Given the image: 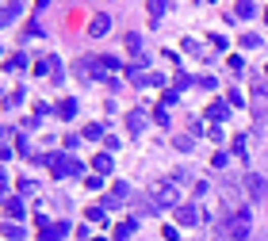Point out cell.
I'll use <instances>...</instances> for the list:
<instances>
[{"label":"cell","instance_id":"6da1fadb","mask_svg":"<svg viewBox=\"0 0 268 241\" xmlns=\"http://www.w3.org/2000/svg\"><path fill=\"white\" fill-rule=\"evenodd\" d=\"M46 165H50V172L58 176V180H65V176H81V161L73 153H50Z\"/></svg>","mask_w":268,"mask_h":241},{"label":"cell","instance_id":"7a4b0ae2","mask_svg":"<svg viewBox=\"0 0 268 241\" xmlns=\"http://www.w3.org/2000/svg\"><path fill=\"white\" fill-rule=\"evenodd\" d=\"M149 195H154V211H161V207H180V191H176V184H157Z\"/></svg>","mask_w":268,"mask_h":241},{"label":"cell","instance_id":"3957f363","mask_svg":"<svg viewBox=\"0 0 268 241\" xmlns=\"http://www.w3.org/2000/svg\"><path fill=\"white\" fill-rule=\"evenodd\" d=\"M222 233H230V237H242V241H245V233H249V211H245V207H238V211H234V222L226 226Z\"/></svg>","mask_w":268,"mask_h":241},{"label":"cell","instance_id":"277c9868","mask_svg":"<svg viewBox=\"0 0 268 241\" xmlns=\"http://www.w3.org/2000/svg\"><path fill=\"white\" fill-rule=\"evenodd\" d=\"M130 81H134L138 88H161L165 85L161 73H146V69H130Z\"/></svg>","mask_w":268,"mask_h":241},{"label":"cell","instance_id":"5b68a950","mask_svg":"<svg viewBox=\"0 0 268 241\" xmlns=\"http://www.w3.org/2000/svg\"><path fill=\"white\" fill-rule=\"evenodd\" d=\"M253 111H257V119H264V115H268V85H264V81L253 85Z\"/></svg>","mask_w":268,"mask_h":241},{"label":"cell","instance_id":"8992f818","mask_svg":"<svg viewBox=\"0 0 268 241\" xmlns=\"http://www.w3.org/2000/svg\"><path fill=\"white\" fill-rule=\"evenodd\" d=\"M245 191L253 195V203H260V199L268 195V180L264 176H245Z\"/></svg>","mask_w":268,"mask_h":241},{"label":"cell","instance_id":"52a82bcc","mask_svg":"<svg viewBox=\"0 0 268 241\" xmlns=\"http://www.w3.org/2000/svg\"><path fill=\"white\" fill-rule=\"evenodd\" d=\"M23 215H27V207H23V199H19V195L4 199V218H8V222H16V218H23Z\"/></svg>","mask_w":268,"mask_h":241},{"label":"cell","instance_id":"ba28073f","mask_svg":"<svg viewBox=\"0 0 268 241\" xmlns=\"http://www.w3.org/2000/svg\"><path fill=\"white\" fill-rule=\"evenodd\" d=\"M127 195H130V191H127V184H115V188H111V195H104V199H100V207H104V211H111V207H119Z\"/></svg>","mask_w":268,"mask_h":241},{"label":"cell","instance_id":"9c48e42d","mask_svg":"<svg viewBox=\"0 0 268 241\" xmlns=\"http://www.w3.org/2000/svg\"><path fill=\"white\" fill-rule=\"evenodd\" d=\"M226 115H230V103H226V100H215V103L207 107V119H211V127H218V123H222Z\"/></svg>","mask_w":268,"mask_h":241},{"label":"cell","instance_id":"30bf717a","mask_svg":"<svg viewBox=\"0 0 268 241\" xmlns=\"http://www.w3.org/2000/svg\"><path fill=\"white\" fill-rule=\"evenodd\" d=\"M176 222H180V226H196L199 222V211L192 203H180V207H176Z\"/></svg>","mask_w":268,"mask_h":241},{"label":"cell","instance_id":"8fae6325","mask_svg":"<svg viewBox=\"0 0 268 241\" xmlns=\"http://www.w3.org/2000/svg\"><path fill=\"white\" fill-rule=\"evenodd\" d=\"M107 31H111V19H107V16H92L88 34H92V38H100V34H107Z\"/></svg>","mask_w":268,"mask_h":241},{"label":"cell","instance_id":"7c38bea8","mask_svg":"<svg viewBox=\"0 0 268 241\" xmlns=\"http://www.w3.org/2000/svg\"><path fill=\"white\" fill-rule=\"evenodd\" d=\"M127 130L130 134H142V130H146V111H130L127 115Z\"/></svg>","mask_w":268,"mask_h":241},{"label":"cell","instance_id":"4fadbf2b","mask_svg":"<svg viewBox=\"0 0 268 241\" xmlns=\"http://www.w3.org/2000/svg\"><path fill=\"white\" fill-rule=\"evenodd\" d=\"M35 73H54V77H58V85H61V65H58V58H43L35 65Z\"/></svg>","mask_w":268,"mask_h":241},{"label":"cell","instance_id":"5bb4252c","mask_svg":"<svg viewBox=\"0 0 268 241\" xmlns=\"http://www.w3.org/2000/svg\"><path fill=\"white\" fill-rule=\"evenodd\" d=\"M134 226H138V222H134V218H130V222H119V226H115V241H130V233H134Z\"/></svg>","mask_w":268,"mask_h":241},{"label":"cell","instance_id":"9a60e30c","mask_svg":"<svg viewBox=\"0 0 268 241\" xmlns=\"http://www.w3.org/2000/svg\"><path fill=\"white\" fill-rule=\"evenodd\" d=\"M19 12H23V4H4V8H0V27L8 23V19H16Z\"/></svg>","mask_w":268,"mask_h":241},{"label":"cell","instance_id":"2e32d148","mask_svg":"<svg viewBox=\"0 0 268 241\" xmlns=\"http://www.w3.org/2000/svg\"><path fill=\"white\" fill-rule=\"evenodd\" d=\"M92 169L96 172H111V153H96L92 157Z\"/></svg>","mask_w":268,"mask_h":241},{"label":"cell","instance_id":"e0dca14e","mask_svg":"<svg viewBox=\"0 0 268 241\" xmlns=\"http://www.w3.org/2000/svg\"><path fill=\"white\" fill-rule=\"evenodd\" d=\"M88 222L104 226V222H107V211H104V207H88Z\"/></svg>","mask_w":268,"mask_h":241},{"label":"cell","instance_id":"ac0fdd59","mask_svg":"<svg viewBox=\"0 0 268 241\" xmlns=\"http://www.w3.org/2000/svg\"><path fill=\"white\" fill-rule=\"evenodd\" d=\"M61 119H73V115H77V100H61Z\"/></svg>","mask_w":268,"mask_h":241},{"label":"cell","instance_id":"d6986e66","mask_svg":"<svg viewBox=\"0 0 268 241\" xmlns=\"http://www.w3.org/2000/svg\"><path fill=\"white\" fill-rule=\"evenodd\" d=\"M4 69H8V73H19V69H27V58H23V54H16V58H8V65H4Z\"/></svg>","mask_w":268,"mask_h":241},{"label":"cell","instance_id":"ffe728a7","mask_svg":"<svg viewBox=\"0 0 268 241\" xmlns=\"http://www.w3.org/2000/svg\"><path fill=\"white\" fill-rule=\"evenodd\" d=\"M238 16H242V19L257 16V4H249V0H242V4H238Z\"/></svg>","mask_w":268,"mask_h":241},{"label":"cell","instance_id":"44dd1931","mask_svg":"<svg viewBox=\"0 0 268 241\" xmlns=\"http://www.w3.org/2000/svg\"><path fill=\"white\" fill-rule=\"evenodd\" d=\"M226 103H230V107H242V103H245V96L238 92V88H230V92H226Z\"/></svg>","mask_w":268,"mask_h":241},{"label":"cell","instance_id":"7402d4cb","mask_svg":"<svg viewBox=\"0 0 268 241\" xmlns=\"http://www.w3.org/2000/svg\"><path fill=\"white\" fill-rule=\"evenodd\" d=\"M85 138H88V142H96V138H104V127H96V123H88V127H85Z\"/></svg>","mask_w":268,"mask_h":241},{"label":"cell","instance_id":"603a6c76","mask_svg":"<svg viewBox=\"0 0 268 241\" xmlns=\"http://www.w3.org/2000/svg\"><path fill=\"white\" fill-rule=\"evenodd\" d=\"M245 146H249V138H245V134L234 138V153H238V157H245Z\"/></svg>","mask_w":268,"mask_h":241},{"label":"cell","instance_id":"cb8c5ba5","mask_svg":"<svg viewBox=\"0 0 268 241\" xmlns=\"http://www.w3.org/2000/svg\"><path fill=\"white\" fill-rule=\"evenodd\" d=\"M165 8H169V4H161V0H157V4H149V19H154V23H157V19L165 16Z\"/></svg>","mask_w":268,"mask_h":241},{"label":"cell","instance_id":"d4e9b609","mask_svg":"<svg viewBox=\"0 0 268 241\" xmlns=\"http://www.w3.org/2000/svg\"><path fill=\"white\" fill-rule=\"evenodd\" d=\"M127 46H130V50H134V58H138V54H142V38H138V34H127Z\"/></svg>","mask_w":268,"mask_h":241},{"label":"cell","instance_id":"484cf974","mask_svg":"<svg viewBox=\"0 0 268 241\" xmlns=\"http://www.w3.org/2000/svg\"><path fill=\"white\" fill-rule=\"evenodd\" d=\"M242 46H249V50H257V46H260V34H242Z\"/></svg>","mask_w":268,"mask_h":241},{"label":"cell","instance_id":"4316f807","mask_svg":"<svg viewBox=\"0 0 268 241\" xmlns=\"http://www.w3.org/2000/svg\"><path fill=\"white\" fill-rule=\"evenodd\" d=\"M4 237H23V230L16 222H4Z\"/></svg>","mask_w":268,"mask_h":241},{"label":"cell","instance_id":"83f0119b","mask_svg":"<svg viewBox=\"0 0 268 241\" xmlns=\"http://www.w3.org/2000/svg\"><path fill=\"white\" fill-rule=\"evenodd\" d=\"M85 184H88V191H100V188H104V176H88Z\"/></svg>","mask_w":268,"mask_h":241},{"label":"cell","instance_id":"f1b7e54d","mask_svg":"<svg viewBox=\"0 0 268 241\" xmlns=\"http://www.w3.org/2000/svg\"><path fill=\"white\" fill-rule=\"evenodd\" d=\"M173 146H176V149H180V153H192V138H176Z\"/></svg>","mask_w":268,"mask_h":241},{"label":"cell","instance_id":"f546056e","mask_svg":"<svg viewBox=\"0 0 268 241\" xmlns=\"http://www.w3.org/2000/svg\"><path fill=\"white\" fill-rule=\"evenodd\" d=\"M188 85H196V81H192L188 73H180V77H176V92H184V88H188Z\"/></svg>","mask_w":268,"mask_h":241},{"label":"cell","instance_id":"4dcf8cb0","mask_svg":"<svg viewBox=\"0 0 268 241\" xmlns=\"http://www.w3.org/2000/svg\"><path fill=\"white\" fill-rule=\"evenodd\" d=\"M154 119L161 123V127H169V107H157V111H154Z\"/></svg>","mask_w":268,"mask_h":241},{"label":"cell","instance_id":"1f68e13d","mask_svg":"<svg viewBox=\"0 0 268 241\" xmlns=\"http://www.w3.org/2000/svg\"><path fill=\"white\" fill-rule=\"evenodd\" d=\"M19 195H35V184H31V180H19Z\"/></svg>","mask_w":268,"mask_h":241},{"label":"cell","instance_id":"d6a6232c","mask_svg":"<svg viewBox=\"0 0 268 241\" xmlns=\"http://www.w3.org/2000/svg\"><path fill=\"white\" fill-rule=\"evenodd\" d=\"M264 19H268V8H264Z\"/></svg>","mask_w":268,"mask_h":241},{"label":"cell","instance_id":"836d02e7","mask_svg":"<svg viewBox=\"0 0 268 241\" xmlns=\"http://www.w3.org/2000/svg\"><path fill=\"white\" fill-rule=\"evenodd\" d=\"M245 241H249V237H245Z\"/></svg>","mask_w":268,"mask_h":241}]
</instances>
